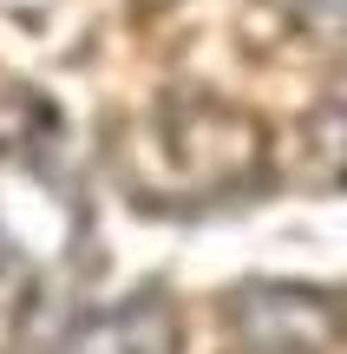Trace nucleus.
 Returning <instances> with one entry per match:
<instances>
[{
  "instance_id": "1",
  "label": "nucleus",
  "mask_w": 347,
  "mask_h": 354,
  "mask_svg": "<svg viewBox=\"0 0 347 354\" xmlns=\"http://www.w3.org/2000/svg\"><path fill=\"white\" fill-rule=\"evenodd\" d=\"M230 322L256 354H321L341 335L335 308L308 289H249V295H236Z\"/></svg>"
},
{
  "instance_id": "2",
  "label": "nucleus",
  "mask_w": 347,
  "mask_h": 354,
  "mask_svg": "<svg viewBox=\"0 0 347 354\" xmlns=\"http://www.w3.org/2000/svg\"><path fill=\"white\" fill-rule=\"evenodd\" d=\"M59 354H177V322L164 302H118L105 315H92Z\"/></svg>"
},
{
  "instance_id": "3",
  "label": "nucleus",
  "mask_w": 347,
  "mask_h": 354,
  "mask_svg": "<svg viewBox=\"0 0 347 354\" xmlns=\"http://www.w3.org/2000/svg\"><path fill=\"white\" fill-rule=\"evenodd\" d=\"M301 145H308L321 184H347V105L315 112V125H308V138H301Z\"/></svg>"
}]
</instances>
